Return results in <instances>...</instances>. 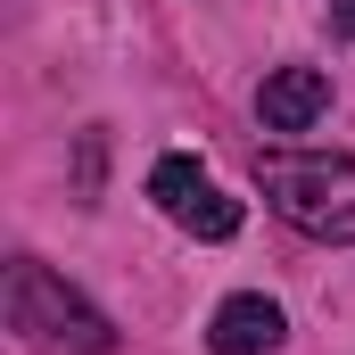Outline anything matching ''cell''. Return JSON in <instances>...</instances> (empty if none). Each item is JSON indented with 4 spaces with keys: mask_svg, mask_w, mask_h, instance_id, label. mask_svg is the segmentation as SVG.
I'll return each mask as SVG.
<instances>
[{
    "mask_svg": "<svg viewBox=\"0 0 355 355\" xmlns=\"http://www.w3.org/2000/svg\"><path fill=\"white\" fill-rule=\"evenodd\" d=\"M257 190H265V207L289 232H306V240H355V157L265 149L257 157Z\"/></svg>",
    "mask_w": 355,
    "mask_h": 355,
    "instance_id": "6da1fadb",
    "label": "cell"
},
{
    "mask_svg": "<svg viewBox=\"0 0 355 355\" xmlns=\"http://www.w3.org/2000/svg\"><path fill=\"white\" fill-rule=\"evenodd\" d=\"M8 322H17L25 339H42V347H75V355H107V347H116L107 314H99L91 297H75L58 272L33 265V257L8 265Z\"/></svg>",
    "mask_w": 355,
    "mask_h": 355,
    "instance_id": "7a4b0ae2",
    "label": "cell"
},
{
    "mask_svg": "<svg viewBox=\"0 0 355 355\" xmlns=\"http://www.w3.org/2000/svg\"><path fill=\"white\" fill-rule=\"evenodd\" d=\"M149 198L174 215L182 232H198V240H232L240 232V198H223L198 157H157V174H149Z\"/></svg>",
    "mask_w": 355,
    "mask_h": 355,
    "instance_id": "3957f363",
    "label": "cell"
},
{
    "mask_svg": "<svg viewBox=\"0 0 355 355\" xmlns=\"http://www.w3.org/2000/svg\"><path fill=\"white\" fill-rule=\"evenodd\" d=\"M322 107H331V75H322V67H281V75L257 91L265 132H306V124H322Z\"/></svg>",
    "mask_w": 355,
    "mask_h": 355,
    "instance_id": "277c9868",
    "label": "cell"
},
{
    "mask_svg": "<svg viewBox=\"0 0 355 355\" xmlns=\"http://www.w3.org/2000/svg\"><path fill=\"white\" fill-rule=\"evenodd\" d=\"M215 355H272L281 347V306L272 297H257V289H240V297H223L215 306Z\"/></svg>",
    "mask_w": 355,
    "mask_h": 355,
    "instance_id": "5b68a950",
    "label": "cell"
},
{
    "mask_svg": "<svg viewBox=\"0 0 355 355\" xmlns=\"http://www.w3.org/2000/svg\"><path fill=\"white\" fill-rule=\"evenodd\" d=\"M331 25H339V33L355 42V0H331Z\"/></svg>",
    "mask_w": 355,
    "mask_h": 355,
    "instance_id": "8992f818",
    "label": "cell"
}]
</instances>
